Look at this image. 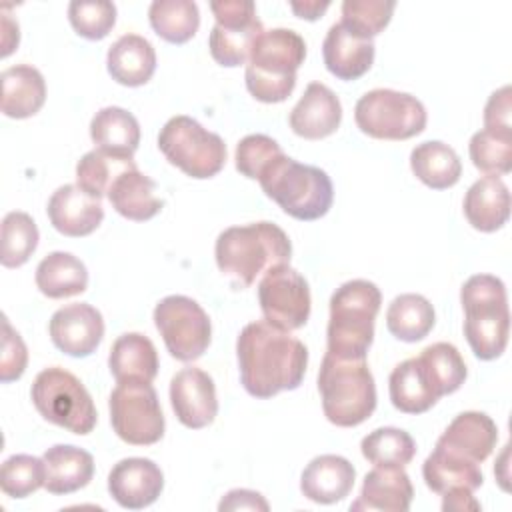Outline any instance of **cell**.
Here are the masks:
<instances>
[{
	"label": "cell",
	"mask_w": 512,
	"mask_h": 512,
	"mask_svg": "<svg viewBox=\"0 0 512 512\" xmlns=\"http://www.w3.org/2000/svg\"><path fill=\"white\" fill-rule=\"evenodd\" d=\"M236 356L244 390L262 400L282 390H296L308 366V348L268 320H256L242 328Z\"/></svg>",
	"instance_id": "1"
},
{
	"label": "cell",
	"mask_w": 512,
	"mask_h": 512,
	"mask_svg": "<svg viewBox=\"0 0 512 512\" xmlns=\"http://www.w3.org/2000/svg\"><path fill=\"white\" fill-rule=\"evenodd\" d=\"M214 256L220 272L236 288H248L270 268L288 264L292 244L288 234L272 222L230 226L216 238Z\"/></svg>",
	"instance_id": "2"
},
{
	"label": "cell",
	"mask_w": 512,
	"mask_h": 512,
	"mask_svg": "<svg viewBox=\"0 0 512 512\" xmlns=\"http://www.w3.org/2000/svg\"><path fill=\"white\" fill-rule=\"evenodd\" d=\"M322 410L328 422L352 428L376 410V384L366 358H338L324 354L318 372Z\"/></svg>",
	"instance_id": "3"
},
{
	"label": "cell",
	"mask_w": 512,
	"mask_h": 512,
	"mask_svg": "<svg viewBox=\"0 0 512 512\" xmlns=\"http://www.w3.org/2000/svg\"><path fill=\"white\" fill-rule=\"evenodd\" d=\"M306 58L304 38L290 28L264 30L246 66V88L264 104L284 102L296 86V70Z\"/></svg>",
	"instance_id": "4"
},
{
	"label": "cell",
	"mask_w": 512,
	"mask_h": 512,
	"mask_svg": "<svg viewBox=\"0 0 512 512\" xmlns=\"http://www.w3.org/2000/svg\"><path fill=\"white\" fill-rule=\"evenodd\" d=\"M460 302L464 308V336L480 360L502 356L510 336V310L506 286L492 274L470 276L462 290Z\"/></svg>",
	"instance_id": "5"
},
{
	"label": "cell",
	"mask_w": 512,
	"mask_h": 512,
	"mask_svg": "<svg viewBox=\"0 0 512 512\" xmlns=\"http://www.w3.org/2000/svg\"><path fill=\"white\" fill-rule=\"evenodd\" d=\"M380 304V288L370 280L356 278L336 288L330 298L328 352L338 358H366Z\"/></svg>",
	"instance_id": "6"
},
{
	"label": "cell",
	"mask_w": 512,
	"mask_h": 512,
	"mask_svg": "<svg viewBox=\"0 0 512 512\" xmlns=\"http://www.w3.org/2000/svg\"><path fill=\"white\" fill-rule=\"evenodd\" d=\"M258 182L270 200L302 222L322 218L334 200L332 180L322 168L300 164L286 154L272 160Z\"/></svg>",
	"instance_id": "7"
},
{
	"label": "cell",
	"mask_w": 512,
	"mask_h": 512,
	"mask_svg": "<svg viewBox=\"0 0 512 512\" xmlns=\"http://www.w3.org/2000/svg\"><path fill=\"white\" fill-rule=\"evenodd\" d=\"M30 398L44 420L72 434L84 436L96 426L98 414L90 392L72 372L60 366L38 372L30 388Z\"/></svg>",
	"instance_id": "8"
},
{
	"label": "cell",
	"mask_w": 512,
	"mask_h": 512,
	"mask_svg": "<svg viewBox=\"0 0 512 512\" xmlns=\"http://www.w3.org/2000/svg\"><path fill=\"white\" fill-rule=\"evenodd\" d=\"M158 148L172 166L196 180L216 176L226 164L224 140L184 114L170 118L162 126Z\"/></svg>",
	"instance_id": "9"
},
{
	"label": "cell",
	"mask_w": 512,
	"mask_h": 512,
	"mask_svg": "<svg viewBox=\"0 0 512 512\" xmlns=\"http://www.w3.org/2000/svg\"><path fill=\"white\" fill-rule=\"evenodd\" d=\"M356 126L376 140H408L426 128L424 104L392 88H376L360 96L354 106Z\"/></svg>",
	"instance_id": "10"
},
{
	"label": "cell",
	"mask_w": 512,
	"mask_h": 512,
	"mask_svg": "<svg viewBox=\"0 0 512 512\" xmlns=\"http://www.w3.org/2000/svg\"><path fill=\"white\" fill-rule=\"evenodd\" d=\"M110 424L120 440L132 446H150L164 436V414L150 382L118 384L108 400Z\"/></svg>",
	"instance_id": "11"
},
{
	"label": "cell",
	"mask_w": 512,
	"mask_h": 512,
	"mask_svg": "<svg viewBox=\"0 0 512 512\" xmlns=\"http://www.w3.org/2000/svg\"><path fill=\"white\" fill-rule=\"evenodd\" d=\"M154 324L172 358L198 360L210 346L212 324L204 308L182 294L162 298L154 308Z\"/></svg>",
	"instance_id": "12"
},
{
	"label": "cell",
	"mask_w": 512,
	"mask_h": 512,
	"mask_svg": "<svg viewBox=\"0 0 512 512\" xmlns=\"http://www.w3.org/2000/svg\"><path fill=\"white\" fill-rule=\"evenodd\" d=\"M258 302L264 320L280 330H298L310 318V288L290 264L270 268L258 284Z\"/></svg>",
	"instance_id": "13"
},
{
	"label": "cell",
	"mask_w": 512,
	"mask_h": 512,
	"mask_svg": "<svg viewBox=\"0 0 512 512\" xmlns=\"http://www.w3.org/2000/svg\"><path fill=\"white\" fill-rule=\"evenodd\" d=\"M170 404L180 424L192 430L206 428L218 414L212 376L196 366L178 370L170 380Z\"/></svg>",
	"instance_id": "14"
},
{
	"label": "cell",
	"mask_w": 512,
	"mask_h": 512,
	"mask_svg": "<svg viewBox=\"0 0 512 512\" xmlns=\"http://www.w3.org/2000/svg\"><path fill=\"white\" fill-rule=\"evenodd\" d=\"M54 346L74 358H86L104 338V318L100 310L86 302H76L56 310L48 324Z\"/></svg>",
	"instance_id": "15"
},
{
	"label": "cell",
	"mask_w": 512,
	"mask_h": 512,
	"mask_svg": "<svg viewBox=\"0 0 512 512\" xmlns=\"http://www.w3.org/2000/svg\"><path fill=\"white\" fill-rule=\"evenodd\" d=\"M164 488V474L150 458H124L108 474L110 496L128 510L154 504Z\"/></svg>",
	"instance_id": "16"
},
{
	"label": "cell",
	"mask_w": 512,
	"mask_h": 512,
	"mask_svg": "<svg viewBox=\"0 0 512 512\" xmlns=\"http://www.w3.org/2000/svg\"><path fill=\"white\" fill-rule=\"evenodd\" d=\"M46 212L54 230L70 238L92 234L104 220L100 200L84 192L78 184H64L56 188L48 200Z\"/></svg>",
	"instance_id": "17"
},
{
	"label": "cell",
	"mask_w": 512,
	"mask_h": 512,
	"mask_svg": "<svg viewBox=\"0 0 512 512\" xmlns=\"http://www.w3.org/2000/svg\"><path fill=\"white\" fill-rule=\"evenodd\" d=\"M290 128L306 140H320L334 134L342 122L338 96L322 82H310L290 112Z\"/></svg>",
	"instance_id": "18"
},
{
	"label": "cell",
	"mask_w": 512,
	"mask_h": 512,
	"mask_svg": "<svg viewBox=\"0 0 512 512\" xmlns=\"http://www.w3.org/2000/svg\"><path fill=\"white\" fill-rule=\"evenodd\" d=\"M356 480L354 466L338 454H322L308 462L300 476L302 494L316 504H334L344 500Z\"/></svg>",
	"instance_id": "19"
},
{
	"label": "cell",
	"mask_w": 512,
	"mask_h": 512,
	"mask_svg": "<svg viewBox=\"0 0 512 512\" xmlns=\"http://www.w3.org/2000/svg\"><path fill=\"white\" fill-rule=\"evenodd\" d=\"M322 58L326 70L338 80H358L374 62V42L352 34L338 22L326 32Z\"/></svg>",
	"instance_id": "20"
},
{
	"label": "cell",
	"mask_w": 512,
	"mask_h": 512,
	"mask_svg": "<svg viewBox=\"0 0 512 512\" xmlns=\"http://www.w3.org/2000/svg\"><path fill=\"white\" fill-rule=\"evenodd\" d=\"M414 488L410 476L400 466H376L364 476L362 490L350 510L406 512L412 504Z\"/></svg>",
	"instance_id": "21"
},
{
	"label": "cell",
	"mask_w": 512,
	"mask_h": 512,
	"mask_svg": "<svg viewBox=\"0 0 512 512\" xmlns=\"http://www.w3.org/2000/svg\"><path fill=\"white\" fill-rule=\"evenodd\" d=\"M498 440V428L494 420L484 412H462L438 438V446H444L474 462H484Z\"/></svg>",
	"instance_id": "22"
},
{
	"label": "cell",
	"mask_w": 512,
	"mask_h": 512,
	"mask_svg": "<svg viewBox=\"0 0 512 512\" xmlns=\"http://www.w3.org/2000/svg\"><path fill=\"white\" fill-rule=\"evenodd\" d=\"M468 224L480 232L500 230L510 216V192L500 176L476 180L462 202Z\"/></svg>",
	"instance_id": "23"
},
{
	"label": "cell",
	"mask_w": 512,
	"mask_h": 512,
	"mask_svg": "<svg viewBox=\"0 0 512 512\" xmlns=\"http://www.w3.org/2000/svg\"><path fill=\"white\" fill-rule=\"evenodd\" d=\"M108 368L118 384L152 382L160 368L158 352L148 336L140 332H126L114 340L108 356Z\"/></svg>",
	"instance_id": "24"
},
{
	"label": "cell",
	"mask_w": 512,
	"mask_h": 512,
	"mask_svg": "<svg viewBox=\"0 0 512 512\" xmlns=\"http://www.w3.org/2000/svg\"><path fill=\"white\" fill-rule=\"evenodd\" d=\"M422 476L426 486L440 496L456 488L474 492L484 482L478 462L464 458L438 444L432 450V454H428V458L424 460Z\"/></svg>",
	"instance_id": "25"
},
{
	"label": "cell",
	"mask_w": 512,
	"mask_h": 512,
	"mask_svg": "<svg viewBox=\"0 0 512 512\" xmlns=\"http://www.w3.org/2000/svg\"><path fill=\"white\" fill-rule=\"evenodd\" d=\"M388 392L392 406L404 414H422L440 400V394L418 356L400 362L392 370Z\"/></svg>",
	"instance_id": "26"
},
{
	"label": "cell",
	"mask_w": 512,
	"mask_h": 512,
	"mask_svg": "<svg viewBox=\"0 0 512 512\" xmlns=\"http://www.w3.org/2000/svg\"><path fill=\"white\" fill-rule=\"evenodd\" d=\"M106 66L118 84L142 86L156 70L154 46L140 34H124L108 48Z\"/></svg>",
	"instance_id": "27"
},
{
	"label": "cell",
	"mask_w": 512,
	"mask_h": 512,
	"mask_svg": "<svg viewBox=\"0 0 512 512\" xmlns=\"http://www.w3.org/2000/svg\"><path fill=\"white\" fill-rule=\"evenodd\" d=\"M42 460L46 466L44 488L50 494H72L84 488L94 476L92 454L72 444H56L48 448Z\"/></svg>",
	"instance_id": "28"
},
{
	"label": "cell",
	"mask_w": 512,
	"mask_h": 512,
	"mask_svg": "<svg viewBox=\"0 0 512 512\" xmlns=\"http://www.w3.org/2000/svg\"><path fill=\"white\" fill-rule=\"evenodd\" d=\"M2 80V112L8 118H30L44 106L46 82L38 68L16 64L0 74Z\"/></svg>",
	"instance_id": "29"
},
{
	"label": "cell",
	"mask_w": 512,
	"mask_h": 512,
	"mask_svg": "<svg viewBox=\"0 0 512 512\" xmlns=\"http://www.w3.org/2000/svg\"><path fill=\"white\" fill-rule=\"evenodd\" d=\"M90 138L96 144V150L130 160L140 144V124L128 110L106 106L94 114L90 122Z\"/></svg>",
	"instance_id": "30"
},
{
	"label": "cell",
	"mask_w": 512,
	"mask_h": 512,
	"mask_svg": "<svg viewBox=\"0 0 512 512\" xmlns=\"http://www.w3.org/2000/svg\"><path fill=\"white\" fill-rule=\"evenodd\" d=\"M108 200L112 208L134 222L154 218L164 202L156 196V182L142 174L136 166L124 170L110 186Z\"/></svg>",
	"instance_id": "31"
},
{
	"label": "cell",
	"mask_w": 512,
	"mask_h": 512,
	"mask_svg": "<svg viewBox=\"0 0 512 512\" xmlns=\"http://www.w3.org/2000/svg\"><path fill=\"white\" fill-rule=\"evenodd\" d=\"M36 286L48 298H70L88 288V270L70 252H50L36 268Z\"/></svg>",
	"instance_id": "32"
},
{
	"label": "cell",
	"mask_w": 512,
	"mask_h": 512,
	"mask_svg": "<svg viewBox=\"0 0 512 512\" xmlns=\"http://www.w3.org/2000/svg\"><path fill=\"white\" fill-rule=\"evenodd\" d=\"M414 176L432 190H446L460 180L462 162L456 150L440 140H426L410 152Z\"/></svg>",
	"instance_id": "33"
},
{
	"label": "cell",
	"mask_w": 512,
	"mask_h": 512,
	"mask_svg": "<svg viewBox=\"0 0 512 512\" xmlns=\"http://www.w3.org/2000/svg\"><path fill=\"white\" fill-rule=\"evenodd\" d=\"M436 314L422 294H400L386 310L388 332L402 342H418L434 328Z\"/></svg>",
	"instance_id": "34"
},
{
	"label": "cell",
	"mask_w": 512,
	"mask_h": 512,
	"mask_svg": "<svg viewBox=\"0 0 512 512\" xmlns=\"http://www.w3.org/2000/svg\"><path fill=\"white\" fill-rule=\"evenodd\" d=\"M148 20L162 40L184 44L196 34L200 12L192 0H154L148 10Z\"/></svg>",
	"instance_id": "35"
},
{
	"label": "cell",
	"mask_w": 512,
	"mask_h": 512,
	"mask_svg": "<svg viewBox=\"0 0 512 512\" xmlns=\"http://www.w3.org/2000/svg\"><path fill=\"white\" fill-rule=\"evenodd\" d=\"M262 32H264V26L260 20L246 24V26L214 24L210 38H208L210 54L220 66H226V68H236L240 64H246L250 60L256 40Z\"/></svg>",
	"instance_id": "36"
},
{
	"label": "cell",
	"mask_w": 512,
	"mask_h": 512,
	"mask_svg": "<svg viewBox=\"0 0 512 512\" xmlns=\"http://www.w3.org/2000/svg\"><path fill=\"white\" fill-rule=\"evenodd\" d=\"M360 450L362 456L374 466L404 468L416 454V442L408 432L394 426H384L366 434L360 442Z\"/></svg>",
	"instance_id": "37"
},
{
	"label": "cell",
	"mask_w": 512,
	"mask_h": 512,
	"mask_svg": "<svg viewBox=\"0 0 512 512\" xmlns=\"http://www.w3.org/2000/svg\"><path fill=\"white\" fill-rule=\"evenodd\" d=\"M420 362L434 382L440 398L456 392L466 380V362L458 348L448 342H436L420 352Z\"/></svg>",
	"instance_id": "38"
},
{
	"label": "cell",
	"mask_w": 512,
	"mask_h": 512,
	"mask_svg": "<svg viewBox=\"0 0 512 512\" xmlns=\"http://www.w3.org/2000/svg\"><path fill=\"white\" fill-rule=\"evenodd\" d=\"M132 166H136L134 158H116L100 150H90L76 164V182L84 192L100 200L108 196L112 182Z\"/></svg>",
	"instance_id": "39"
},
{
	"label": "cell",
	"mask_w": 512,
	"mask_h": 512,
	"mask_svg": "<svg viewBox=\"0 0 512 512\" xmlns=\"http://www.w3.org/2000/svg\"><path fill=\"white\" fill-rule=\"evenodd\" d=\"M38 226L26 212H8L2 218V256L4 268H18L28 262L38 246Z\"/></svg>",
	"instance_id": "40"
},
{
	"label": "cell",
	"mask_w": 512,
	"mask_h": 512,
	"mask_svg": "<svg viewBox=\"0 0 512 512\" xmlns=\"http://www.w3.org/2000/svg\"><path fill=\"white\" fill-rule=\"evenodd\" d=\"M472 164L486 176H502L512 170V134L478 130L468 144Z\"/></svg>",
	"instance_id": "41"
},
{
	"label": "cell",
	"mask_w": 512,
	"mask_h": 512,
	"mask_svg": "<svg viewBox=\"0 0 512 512\" xmlns=\"http://www.w3.org/2000/svg\"><path fill=\"white\" fill-rule=\"evenodd\" d=\"M394 8L392 0H344L340 24L356 36L372 40L388 26Z\"/></svg>",
	"instance_id": "42"
},
{
	"label": "cell",
	"mask_w": 512,
	"mask_h": 512,
	"mask_svg": "<svg viewBox=\"0 0 512 512\" xmlns=\"http://www.w3.org/2000/svg\"><path fill=\"white\" fill-rule=\"evenodd\" d=\"M46 482V466L42 458L30 454H14L0 468V488L10 498H26Z\"/></svg>",
	"instance_id": "43"
},
{
	"label": "cell",
	"mask_w": 512,
	"mask_h": 512,
	"mask_svg": "<svg viewBox=\"0 0 512 512\" xmlns=\"http://www.w3.org/2000/svg\"><path fill=\"white\" fill-rule=\"evenodd\" d=\"M68 20L82 38L102 40L116 24V6L108 0H74L68 6Z\"/></svg>",
	"instance_id": "44"
},
{
	"label": "cell",
	"mask_w": 512,
	"mask_h": 512,
	"mask_svg": "<svg viewBox=\"0 0 512 512\" xmlns=\"http://www.w3.org/2000/svg\"><path fill=\"white\" fill-rule=\"evenodd\" d=\"M280 154L284 152L274 138L266 134H248L236 146V170L250 180H258L270 162Z\"/></svg>",
	"instance_id": "45"
},
{
	"label": "cell",
	"mask_w": 512,
	"mask_h": 512,
	"mask_svg": "<svg viewBox=\"0 0 512 512\" xmlns=\"http://www.w3.org/2000/svg\"><path fill=\"white\" fill-rule=\"evenodd\" d=\"M2 354H0V380L4 384L18 380L28 364V350L20 334L10 326L8 318H2Z\"/></svg>",
	"instance_id": "46"
},
{
	"label": "cell",
	"mask_w": 512,
	"mask_h": 512,
	"mask_svg": "<svg viewBox=\"0 0 512 512\" xmlns=\"http://www.w3.org/2000/svg\"><path fill=\"white\" fill-rule=\"evenodd\" d=\"M512 90L510 86H502L490 94L484 106V130L498 134H512Z\"/></svg>",
	"instance_id": "47"
},
{
	"label": "cell",
	"mask_w": 512,
	"mask_h": 512,
	"mask_svg": "<svg viewBox=\"0 0 512 512\" xmlns=\"http://www.w3.org/2000/svg\"><path fill=\"white\" fill-rule=\"evenodd\" d=\"M210 10L218 26H246L258 20L252 0H214Z\"/></svg>",
	"instance_id": "48"
},
{
	"label": "cell",
	"mask_w": 512,
	"mask_h": 512,
	"mask_svg": "<svg viewBox=\"0 0 512 512\" xmlns=\"http://www.w3.org/2000/svg\"><path fill=\"white\" fill-rule=\"evenodd\" d=\"M268 502L260 492L246 490V488H236L230 490L218 504V510H268Z\"/></svg>",
	"instance_id": "49"
},
{
	"label": "cell",
	"mask_w": 512,
	"mask_h": 512,
	"mask_svg": "<svg viewBox=\"0 0 512 512\" xmlns=\"http://www.w3.org/2000/svg\"><path fill=\"white\" fill-rule=\"evenodd\" d=\"M442 510L444 512H466V510H480V502L472 496L470 490H450L446 494H442Z\"/></svg>",
	"instance_id": "50"
},
{
	"label": "cell",
	"mask_w": 512,
	"mask_h": 512,
	"mask_svg": "<svg viewBox=\"0 0 512 512\" xmlns=\"http://www.w3.org/2000/svg\"><path fill=\"white\" fill-rule=\"evenodd\" d=\"M290 8L298 18L318 20L330 8V2H290Z\"/></svg>",
	"instance_id": "51"
}]
</instances>
